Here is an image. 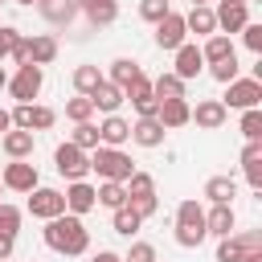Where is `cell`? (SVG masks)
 <instances>
[{
  "label": "cell",
  "instance_id": "cell-1",
  "mask_svg": "<svg viewBox=\"0 0 262 262\" xmlns=\"http://www.w3.org/2000/svg\"><path fill=\"white\" fill-rule=\"evenodd\" d=\"M41 237H45V246H49L53 254H66V258H78V254L90 250V229H86V221H82V217H70V213L45 221Z\"/></svg>",
  "mask_w": 262,
  "mask_h": 262
},
{
  "label": "cell",
  "instance_id": "cell-2",
  "mask_svg": "<svg viewBox=\"0 0 262 262\" xmlns=\"http://www.w3.org/2000/svg\"><path fill=\"white\" fill-rule=\"evenodd\" d=\"M90 172H98V180H115V184H127L131 180V172H135V164H131V156L123 151V147H94L90 151Z\"/></svg>",
  "mask_w": 262,
  "mask_h": 262
},
{
  "label": "cell",
  "instance_id": "cell-3",
  "mask_svg": "<svg viewBox=\"0 0 262 262\" xmlns=\"http://www.w3.org/2000/svg\"><path fill=\"white\" fill-rule=\"evenodd\" d=\"M209 233H205V209H201V201H180L176 205V246H184V250H196L201 242H205Z\"/></svg>",
  "mask_w": 262,
  "mask_h": 262
},
{
  "label": "cell",
  "instance_id": "cell-4",
  "mask_svg": "<svg viewBox=\"0 0 262 262\" xmlns=\"http://www.w3.org/2000/svg\"><path fill=\"white\" fill-rule=\"evenodd\" d=\"M8 115H12V127L16 131H33V135L37 131H49L57 123V111L53 106H41V102H16Z\"/></svg>",
  "mask_w": 262,
  "mask_h": 262
},
{
  "label": "cell",
  "instance_id": "cell-5",
  "mask_svg": "<svg viewBox=\"0 0 262 262\" xmlns=\"http://www.w3.org/2000/svg\"><path fill=\"white\" fill-rule=\"evenodd\" d=\"M221 106L225 111H254V106H262V82L258 78H233L225 86Z\"/></svg>",
  "mask_w": 262,
  "mask_h": 262
},
{
  "label": "cell",
  "instance_id": "cell-6",
  "mask_svg": "<svg viewBox=\"0 0 262 262\" xmlns=\"http://www.w3.org/2000/svg\"><path fill=\"white\" fill-rule=\"evenodd\" d=\"M41 86H45V70L29 61V66H16V74L8 78V86H4V90H8L16 102H33V98L41 94Z\"/></svg>",
  "mask_w": 262,
  "mask_h": 262
},
{
  "label": "cell",
  "instance_id": "cell-7",
  "mask_svg": "<svg viewBox=\"0 0 262 262\" xmlns=\"http://www.w3.org/2000/svg\"><path fill=\"white\" fill-rule=\"evenodd\" d=\"M53 168H57V176H66V180H86V172H90V151H82V147H74V143L66 139V143H57V151H53Z\"/></svg>",
  "mask_w": 262,
  "mask_h": 262
},
{
  "label": "cell",
  "instance_id": "cell-8",
  "mask_svg": "<svg viewBox=\"0 0 262 262\" xmlns=\"http://www.w3.org/2000/svg\"><path fill=\"white\" fill-rule=\"evenodd\" d=\"M250 250H262V233L258 229H233L229 237L217 242L213 262H242V254H250Z\"/></svg>",
  "mask_w": 262,
  "mask_h": 262
},
{
  "label": "cell",
  "instance_id": "cell-9",
  "mask_svg": "<svg viewBox=\"0 0 262 262\" xmlns=\"http://www.w3.org/2000/svg\"><path fill=\"white\" fill-rule=\"evenodd\" d=\"M25 213H33V217H41V221L61 217V213H66V196H61V188H45V184H37V188L29 192Z\"/></svg>",
  "mask_w": 262,
  "mask_h": 262
},
{
  "label": "cell",
  "instance_id": "cell-10",
  "mask_svg": "<svg viewBox=\"0 0 262 262\" xmlns=\"http://www.w3.org/2000/svg\"><path fill=\"white\" fill-rule=\"evenodd\" d=\"M213 20H217V33H242L250 25V4L246 0H217L213 8Z\"/></svg>",
  "mask_w": 262,
  "mask_h": 262
},
{
  "label": "cell",
  "instance_id": "cell-11",
  "mask_svg": "<svg viewBox=\"0 0 262 262\" xmlns=\"http://www.w3.org/2000/svg\"><path fill=\"white\" fill-rule=\"evenodd\" d=\"M0 184H4L8 192H33V188L41 184L37 164H29V160H8L4 172H0Z\"/></svg>",
  "mask_w": 262,
  "mask_h": 262
},
{
  "label": "cell",
  "instance_id": "cell-12",
  "mask_svg": "<svg viewBox=\"0 0 262 262\" xmlns=\"http://www.w3.org/2000/svg\"><path fill=\"white\" fill-rule=\"evenodd\" d=\"M156 49H168V53H176L184 41H188V29H184V12H172L168 8V16L156 25Z\"/></svg>",
  "mask_w": 262,
  "mask_h": 262
},
{
  "label": "cell",
  "instance_id": "cell-13",
  "mask_svg": "<svg viewBox=\"0 0 262 262\" xmlns=\"http://www.w3.org/2000/svg\"><path fill=\"white\" fill-rule=\"evenodd\" d=\"M61 196H66V213L70 217H86L90 209H98V192H94L90 180H70Z\"/></svg>",
  "mask_w": 262,
  "mask_h": 262
},
{
  "label": "cell",
  "instance_id": "cell-14",
  "mask_svg": "<svg viewBox=\"0 0 262 262\" xmlns=\"http://www.w3.org/2000/svg\"><path fill=\"white\" fill-rule=\"evenodd\" d=\"M225 119H229V111L221 106V98H201L192 106V115H188V123H196L201 131H221Z\"/></svg>",
  "mask_w": 262,
  "mask_h": 262
},
{
  "label": "cell",
  "instance_id": "cell-15",
  "mask_svg": "<svg viewBox=\"0 0 262 262\" xmlns=\"http://www.w3.org/2000/svg\"><path fill=\"white\" fill-rule=\"evenodd\" d=\"M205 70V57H201V45H192V41H184L180 49H176V61H172V74L180 78V82H192L196 74Z\"/></svg>",
  "mask_w": 262,
  "mask_h": 262
},
{
  "label": "cell",
  "instance_id": "cell-16",
  "mask_svg": "<svg viewBox=\"0 0 262 262\" xmlns=\"http://www.w3.org/2000/svg\"><path fill=\"white\" fill-rule=\"evenodd\" d=\"M102 78H106V82H115V86L127 94V90H131L139 78H147V74H143V66H139L135 57H115V61H111V70H106Z\"/></svg>",
  "mask_w": 262,
  "mask_h": 262
},
{
  "label": "cell",
  "instance_id": "cell-17",
  "mask_svg": "<svg viewBox=\"0 0 262 262\" xmlns=\"http://www.w3.org/2000/svg\"><path fill=\"white\" fill-rule=\"evenodd\" d=\"M37 12L53 25V29H70L78 20V0H37Z\"/></svg>",
  "mask_w": 262,
  "mask_h": 262
},
{
  "label": "cell",
  "instance_id": "cell-18",
  "mask_svg": "<svg viewBox=\"0 0 262 262\" xmlns=\"http://www.w3.org/2000/svg\"><path fill=\"white\" fill-rule=\"evenodd\" d=\"M237 229V213H233V205H209L205 209V233H213V237H229Z\"/></svg>",
  "mask_w": 262,
  "mask_h": 262
},
{
  "label": "cell",
  "instance_id": "cell-19",
  "mask_svg": "<svg viewBox=\"0 0 262 262\" xmlns=\"http://www.w3.org/2000/svg\"><path fill=\"white\" fill-rule=\"evenodd\" d=\"M127 102L135 106V115H139V119H156V111H160V98L151 94V78H139V82L127 90Z\"/></svg>",
  "mask_w": 262,
  "mask_h": 262
},
{
  "label": "cell",
  "instance_id": "cell-20",
  "mask_svg": "<svg viewBox=\"0 0 262 262\" xmlns=\"http://www.w3.org/2000/svg\"><path fill=\"white\" fill-rule=\"evenodd\" d=\"M98 143H102V147H123V143H131V123H127L123 115H106V119L98 123Z\"/></svg>",
  "mask_w": 262,
  "mask_h": 262
},
{
  "label": "cell",
  "instance_id": "cell-21",
  "mask_svg": "<svg viewBox=\"0 0 262 262\" xmlns=\"http://www.w3.org/2000/svg\"><path fill=\"white\" fill-rule=\"evenodd\" d=\"M164 139H168V131H164L160 119H135L131 123V143L135 147H164Z\"/></svg>",
  "mask_w": 262,
  "mask_h": 262
},
{
  "label": "cell",
  "instance_id": "cell-22",
  "mask_svg": "<svg viewBox=\"0 0 262 262\" xmlns=\"http://www.w3.org/2000/svg\"><path fill=\"white\" fill-rule=\"evenodd\" d=\"M78 12H82L94 29H106V25H115V16H119V0H78Z\"/></svg>",
  "mask_w": 262,
  "mask_h": 262
},
{
  "label": "cell",
  "instance_id": "cell-23",
  "mask_svg": "<svg viewBox=\"0 0 262 262\" xmlns=\"http://www.w3.org/2000/svg\"><path fill=\"white\" fill-rule=\"evenodd\" d=\"M123 102H127V94H123L115 82H106V78H102V82L94 86V94H90V106H94V111H102V115H119V106H123Z\"/></svg>",
  "mask_w": 262,
  "mask_h": 262
},
{
  "label": "cell",
  "instance_id": "cell-24",
  "mask_svg": "<svg viewBox=\"0 0 262 262\" xmlns=\"http://www.w3.org/2000/svg\"><path fill=\"white\" fill-rule=\"evenodd\" d=\"M0 147H4V156H8V160H29V156H33V147H37V135H33V131H16V127H12V131H4V135H0Z\"/></svg>",
  "mask_w": 262,
  "mask_h": 262
},
{
  "label": "cell",
  "instance_id": "cell-25",
  "mask_svg": "<svg viewBox=\"0 0 262 262\" xmlns=\"http://www.w3.org/2000/svg\"><path fill=\"white\" fill-rule=\"evenodd\" d=\"M188 115H192L188 98H164V102H160V111H156V119L164 123V131H176V127H184V123H188Z\"/></svg>",
  "mask_w": 262,
  "mask_h": 262
},
{
  "label": "cell",
  "instance_id": "cell-26",
  "mask_svg": "<svg viewBox=\"0 0 262 262\" xmlns=\"http://www.w3.org/2000/svg\"><path fill=\"white\" fill-rule=\"evenodd\" d=\"M201 196H205L209 205H233V196H237V180H233V176H209L205 188H201Z\"/></svg>",
  "mask_w": 262,
  "mask_h": 262
},
{
  "label": "cell",
  "instance_id": "cell-27",
  "mask_svg": "<svg viewBox=\"0 0 262 262\" xmlns=\"http://www.w3.org/2000/svg\"><path fill=\"white\" fill-rule=\"evenodd\" d=\"M184 29L196 33V37H213L217 33V20H213V4H192L184 12Z\"/></svg>",
  "mask_w": 262,
  "mask_h": 262
},
{
  "label": "cell",
  "instance_id": "cell-28",
  "mask_svg": "<svg viewBox=\"0 0 262 262\" xmlns=\"http://www.w3.org/2000/svg\"><path fill=\"white\" fill-rule=\"evenodd\" d=\"M242 176L254 192H262V143H246L242 147Z\"/></svg>",
  "mask_w": 262,
  "mask_h": 262
},
{
  "label": "cell",
  "instance_id": "cell-29",
  "mask_svg": "<svg viewBox=\"0 0 262 262\" xmlns=\"http://www.w3.org/2000/svg\"><path fill=\"white\" fill-rule=\"evenodd\" d=\"M53 57H57V37H53V33H33V37H29V61L45 70Z\"/></svg>",
  "mask_w": 262,
  "mask_h": 262
},
{
  "label": "cell",
  "instance_id": "cell-30",
  "mask_svg": "<svg viewBox=\"0 0 262 262\" xmlns=\"http://www.w3.org/2000/svg\"><path fill=\"white\" fill-rule=\"evenodd\" d=\"M233 53V41L225 37V33H213V37H205V45H201V57H205V66H213V61H225Z\"/></svg>",
  "mask_w": 262,
  "mask_h": 262
},
{
  "label": "cell",
  "instance_id": "cell-31",
  "mask_svg": "<svg viewBox=\"0 0 262 262\" xmlns=\"http://www.w3.org/2000/svg\"><path fill=\"white\" fill-rule=\"evenodd\" d=\"M70 82H74V90H78V94H86V98H90V94H94V86L102 82V70H98V66H90V61H82V66H74V78H70Z\"/></svg>",
  "mask_w": 262,
  "mask_h": 262
},
{
  "label": "cell",
  "instance_id": "cell-32",
  "mask_svg": "<svg viewBox=\"0 0 262 262\" xmlns=\"http://www.w3.org/2000/svg\"><path fill=\"white\" fill-rule=\"evenodd\" d=\"M184 86H188V82H180V78L168 70V74H160V78L151 82V94H156L160 102H164V98H188V94H184Z\"/></svg>",
  "mask_w": 262,
  "mask_h": 262
},
{
  "label": "cell",
  "instance_id": "cell-33",
  "mask_svg": "<svg viewBox=\"0 0 262 262\" xmlns=\"http://www.w3.org/2000/svg\"><path fill=\"white\" fill-rule=\"evenodd\" d=\"M94 192H98V205H102V209H111V213L127 205V188H123V184H115V180H98V188H94Z\"/></svg>",
  "mask_w": 262,
  "mask_h": 262
},
{
  "label": "cell",
  "instance_id": "cell-34",
  "mask_svg": "<svg viewBox=\"0 0 262 262\" xmlns=\"http://www.w3.org/2000/svg\"><path fill=\"white\" fill-rule=\"evenodd\" d=\"M70 143L82 147V151H94V147H98V123H94V119H90V123H74Z\"/></svg>",
  "mask_w": 262,
  "mask_h": 262
},
{
  "label": "cell",
  "instance_id": "cell-35",
  "mask_svg": "<svg viewBox=\"0 0 262 262\" xmlns=\"http://www.w3.org/2000/svg\"><path fill=\"white\" fill-rule=\"evenodd\" d=\"M139 225H143V221H139L127 205H123V209H115V217H111V229H115L119 237H135V233H139Z\"/></svg>",
  "mask_w": 262,
  "mask_h": 262
},
{
  "label": "cell",
  "instance_id": "cell-36",
  "mask_svg": "<svg viewBox=\"0 0 262 262\" xmlns=\"http://www.w3.org/2000/svg\"><path fill=\"white\" fill-rule=\"evenodd\" d=\"M66 119H70V123H90V119H94V106H90V98H86V94H74V98H66Z\"/></svg>",
  "mask_w": 262,
  "mask_h": 262
},
{
  "label": "cell",
  "instance_id": "cell-37",
  "mask_svg": "<svg viewBox=\"0 0 262 262\" xmlns=\"http://www.w3.org/2000/svg\"><path fill=\"white\" fill-rule=\"evenodd\" d=\"M242 135H246V143H262V106H254V111H242Z\"/></svg>",
  "mask_w": 262,
  "mask_h": 262
},
{
  "label": "cell",
  "instance_id": "cell-38",
  "mask_svg": "<svg viewBox=\"0 0 262 262\" xmlns=\"http://www.w3.org/2000/svg\"><path fill=\"white\" fill-rule=\"evenodd\" d=\"M209 74H213V78H217L221 86H229L233 78H242V66H237V53H229L225 61H213V66H209Z\"/></svg>",
  "mask_w": 262,
  "mask_h": 262
},
{
  "label": "cell",
  "instance_id": "cell-39",
  "mask_svg": "<svg viewBox=\"0 0 262 262\" xmlns=\"http://www.w3.org/2000/svg\"><path fill=\"white\" fill-rule=\"evenodd\" d=\"M20 221H25V209H16V205H8V201H0V233H20Z\"/></svg>",
  "mask_w": 262,
  "mask_h": 262
},
{
  "label": "cell",
  "instance_id": "cell-40",
  "mask_svg": "<svg viewBox=\"0 0 262 262\" xmlns=\"http://www.w3.org/2000/svg\"><path fill=\"white\" fill-rule=\"evenodd\" d=\"M139 16H143L147 25H160V20L168 16V0H139Z\"/></svg>",
  "mask_w": 262,
  "mask_h": 262
},
{
  "label": "cell",
  "instance_id": "cell-41",
  "mask_svg": "<svg viewBox=\"0 0 262 262\" xmlns=\"http://www.w3.org/2000/svg\"><path fill=\"white\" fill-rule=\"evenodd\" d=\"M123 262H160V258H156V246L151 242H131V250H127Z\"/></svg>",
  "mask_w": 262,
  "mask_h": 262
},
{
  "label": "cell",
  "instance_id": "cell-42",
  "mask_svg": "<svg viewBox=\"0 0 262 262\" xmlns=\"http://www.w3.org/2000/svg\"><path fill=\"white\" fill-rule=\"evenodd\" d=\"M242 41H246V49H250V53H262V25H258V20H250V25L242 29Z\"/></svg>",
  "mask_w": 262,
  "mask_h": 262
},
{
  "label": "cell",
  "instance_id": "cell-43",
  "mask_svg": "<svg viewBox=\"0 0 262 262\" xmlns=\"http://www.w3.org/2000/svg\"><path fill=\"white\" fill-rule=\"evenodd\" d=\"M20 41V29H12V25H0V61L12 53V45Z\"/></svg>",
  "mask_w": 262,
  "mask_h": 262
},
{
  "label": "cell",
  "instance_id": "cell-44",
  "mask_svg": "<svg viewBox=\"0 0 262 262\" xmlns=\"http://www.w3.org/2000/svg\"><path fill=\"white\" fill-rule=\"evenodd\" d=\"M8 57H12L16 66H29V37H25V33H20V41L12 45V53H8Z\"/></svg>",
  "mask_w": 262,
  "mask_h": 262
},
{
  "label": "cell",
  "instance_id": "cell-45",
  "mask_svg": "<svg viewBox=\"0 0 262 262\" xmlns=\"http://www.w3.org/2000/svg\"><path fill=\"white\" fill-rule=\"evenodd\" d=\"M12 250H16V237H12V233H0V262H8Z\"/></svg>",
  "mask_w": 262,
  "mask_h": 262
},
{
  "label": "cell",
  "instance_id": "cell-46",
  "mask_svg": "<svg viewBox=\"0 0 262 262\" xmlns=\"http://www.w3.org/2000/svg\"><path fill=\"white\" fill-rule=\"evenodd\" d=\"M90 262H119V254H115V250H98Z\"/></svg>",
  "mask_w": 262,
  "mask_h": 262
},
{
  "label": "cell",
  "instance_id": "cell-47",
  "mask_svg": "<svg viewBox=\"0 0 262 262\" xmlns=\"http://www.w3.org/2000/svg\"><path fill=\"white\" fill-rule=\"evenodd\" d=\"M4 131H12V115L0 106V135H4Z\"/></svg>",
  "mask_w": 262,
  "mask_h": 262
},
{
  "label": "cell",
  "instance_id": "cell-48",
  "mask_svg": "<svg viewBox=\"0 0 262 262\" xmlns=\"http://www.w3.org/2000/svg\"><path fill=\"white\" fill-rule=\"evenodd\" d=\"M242 262H262V250H250V254H242Z\"/></svg>",
  "mask_w": 262,
  "mask_h": 262
},
{
  "label": "cell",
  "instance_id": "cell-49",
  "mask_svg": "<svg viewBox=\"0 0 262 262\" xmlns=\"http://www.w3.org/2000/svg\"><path fill=\"white\" fill-rule=\"evenodd\" d=\"M4 86H8V74H4V66H0V90H4Z\"/></svg>",
  "mask_w": 262,
  "mask_h": 262
},
{
  "label": "cell",
  "instance_id": "cell-50",
  "mask_svg": "<svg viewBox=\"0 0 262 262\" xmlns=\"http://www.w3.org/2000/svg\"><path fill=\"white\" fill-rule=\"evenodd\" d=\"M16 4H25V8H33V4H37V0H16Z\"/></svg>",
  "mask_w": 262,
  "mask_h": 262
},
{
  "label": "cell",
  "instance_id": "cell-51",
  "mask_svg": "<svg viewBox=\"0 0 262 262\" xmlns=\"http://www.w3.org/2000/svg\"><path fill=\"white\" fill-rule=\"evenodd\" d=\"M192 4H213V0H192Z\"/></svg>",
  "mask_w": 262,
  "mask_h": 262
},
{
  "label": "cell",
  "instance_id": "cell-52",
  "mask_svg": "<svg viewBox=\"0 0 262 262\" xmlns=\"http://www.w3.org/2000/svg\"><path fill=\"white\" fill-rule=\"evenodd\" d=\"M246 4H258V0H246Z\"/></svg>",
  "mask_w": 262,
  "mask_h": 262
},
{
  "label": "cell",
  "instance_id": "cell-53",
  "mask_svg": "<svg viewBox=\"0 0 262 262\" xmlns=\"http://www.w3.org/2000/svg\"><path fill=\"white\" fill-rule=\"evenodd\" d=\"M0 192H4V184H0Z\"/></svg>",
  "mask_w": 262,
  "mask_h": 262
},
{
  "label": "cell",
  "instance_id": "cell-54",
  "mask_svg": "<svg viewBox=\"0 0 262 262\" xmlns=\"http://www.w3.org/2000/svg\"><path fill=\"white\" fill-rule=\"evenodd\" d=\"M119 262H123V258H119Z\"/></svg>",
  "mask_w": 262,
  "mask_h": 262
},
{
  "label": "cell",
  "instance_id": "cell-55",
  "mask_svg": "<svg viewBox=\"0 0 262 262\" xmlns=\"http://www.w3.org/2000/svg\"><path fill=\"white\" fill-rule=\"evenodd\" d=\"M8 262H12V258H8Z\"/></svg>",
  "mask_w": 262,
  "mask_h": 262
},
{
  "label": "cell",
  "instance_id": "cell-56",
  "mask_svg": "<svg viewBox=\"0 0 262 262\" xmlns=\"http://www.w3.org/2000/svg\"><path fill=\"white\" fill-rule=\"evenodd\" d=\"M0 4H4V0H0Z\"/></svg>",
  "mask_w": 262,
  "mask_h": 262
}]
</instances>
